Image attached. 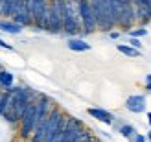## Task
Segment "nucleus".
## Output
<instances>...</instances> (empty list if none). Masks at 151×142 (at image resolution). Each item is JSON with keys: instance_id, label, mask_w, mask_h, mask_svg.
Here are the masks:
<instances>
[{"instance_id": "nucleus-18", "label": "nucleus", "mask_w": 151, "mask_h": 142, "mask_svg": "<svg viewBox=\"0 0 151 142\" xmlns=\"http://www.w3.org/2000/svg\"><path fill=\"white\" fill-rule=\"evenodd\" d=\"M129 142H147V137L144 135V133H137V135H134Z\"/></svg>"}, {"instance_id": "nucleus-5", "label": "nucleus", "mask_w": 151, "mask_h": 142, "mask_svg": "<svg viewBox=\"0 0 151 142\" xmlns=\"http://www.w3.org/2000/svg\"><path fill=\"white\" fill-rule=\"evenodd\" d=\"M85 131V124L76 116H66V124L63 129V135L59 137L57 142H74L81 133Z\"/></svg>"}, {"instance_id": "nucleus-9", "label": "nucleus", "mask_w": 151, "mask_h": 142, "mask_svg": "<svg viewBox=\"0 0 151 142\" xmlns=\"http://www.w3.org/2000/svg\"><path fill=\"white\" fill-rule=\"evenodd\" d=\"M66 48L76 54H83V52L92 50V44L85 41V37H66Z\"/></svg>"}, {"instance_id": "nucleus-15", "label": "nucleus", "mask_w": 151, "mask_h": 142, "mask_svg": "<svg viewBox=\"0 0 151 142\" xmlns=\"http://www.w3.org/2000/svg\"><path fill=\"white\" fill-rule=\"evenodd\" d=\"M9 102H11V91H9V89H7V91H2V92H0V118L4 116L7 105H9Z\"/></svg>"}, {"instance_id": "nucleus-22", "label": "nucleus", "mask_w": 151, "mask_h": 142, "mask_svg": "<svg viewBox=\"0 0 151 142\" xmlns=\"http://www.w3.org/2000/svg\"><path fill=\"white\" fill-rule=\"evenodd\" d=\"M90 142H103V140H101V138H100V137H96V135H94V137H92V138H90Z\"/></svg>"}, {"instance_id": "nucleus-23", "label": "nucleus", "mask_w": 151, "mask_h": 142, "mask_svg": "<svg viewBox=\"0 0 151 142\" xmlns=\"http://www.w3.org/2000/svg\"><path fill=\"white\" fill-rule=\"evenodd\" d=\"M118 2H122V4H133V0H118Z\"/></svg>"}, {"instance_id": "nucleus-13", "label": "nucleus", "mask_w": 151, "mask_h": 142, "mask_svg": "<svg viewBox=\"0 0 151 142\" xmlns=\"http://www.w3.org/2000/svg\"><path fill=\"white\" fill-rule=\"evenodd\" d=\"M116 131H118V133H120V135H122L124 138H127V140H131V138H133V137L138 133V131H137V128H134L133 124H127V122H124V124L120 125V128H118Z\"/></svg>"}, {"instance_id": "nucleus-7", "label": "nucleus", "mask_w": 151, "mask_h": 142, "mask_svg": "<svg viewBox=\"0 0 151 142\" xmlns=\"http://www.w3.org/2000/svg\"><path fill=\"white\" fill-rule=\"evenodd\" d=\"M17 24L24 26V28H32L33 22L29 17V9H28V0H17V6H15L13 17H11Z\"/></svg>"}, {"instance_id": "nucleus-28", "label": "nucleus", "mask_w": 151, "mask_h": 142, "mask_svg": "<svg viewBox=\"0 0 151 142\" xmlns=\"http://www.w3.org/2000/svg\"><path fill=\"white\" fill-rule=\"evenodd\" d=\"M0 19H2V17H0Z\"/></svg>"}, {"instance_id": "nucleus-10", "label": "nucleus", "mask_w": 151, "mask_h": 142, "mask_svg": "<svg viewBox=\"0 0 151 142\" xmlns=\"http://www.w3.org/2000/svg\"><path fill=\"white\" fill-rule=\"evenodd\" d=\"M0 32L9 33V35H20L24 32V26L17 24L13 19H0Z\"/></svg>"}, {"instance_id": "nucleus-25", "label": "nucleus", "mask_w": 151, "mask_h": 142, "mask_svg": "<svg viewBox=\"0 0 151 142\" xmlns=\"http://www.w3.org/2000/svg\"><path fill=\"white\" fill-rule=\"evenodd\" d=\"M66 2H70V4H78L79 0H66Z\"/></svg>"}, {"instance_id": "nucleus-24", "label": "nucleus", "mask_w": 151, "mask_h": 142, "mask_svg": "<svg viewBox=\"0 0 151 142\" xmlns=\"http://www.w3.org/2000/svg\"><path fill=\"white\" fill-rule=\"evenodd\" d=\"M146 137H147V142H151V131H147V133H146Z\"/></svg>"}, {"instance_id": "nucleus-12", "label": "nucleus", "mask_w": 151, "mask_h": 142, "mask_svg": "<svg viewBox=\"0 0 151 142\" xmlns=\"http://www.w3.org/2000/svg\"><path fill=\"white\" fill-rule=\"evenodd\" d=\"M116 50H118L122 56L131 57V59H137V57H140V56H142V52H140V50L133 48L131 44H127V43H120V44H116Z\"/></svg>"}, {"instance_id": "nucleus-8", "label": "nucleus", "mask_w": 151, "mask_h": 142, "mask_svg": "<svg viewBox=\"0 0 151 142\" xmlns=\"http://www.w3.org/2000/svg\"><path fill=\"white\" fill-rule=\"evenodd\" d=\"M87 115L90 118H94V120L105 124V125H111V128H112V124H114V120H116V115L111 113V111H107V109H103V107H88Z\"/></svg>"}, {"instance_id": "nucleus-3", "label": "nucleus", "mask_w": 151, "mask_h": 142, "mask_svg": "<svg viewBox=\"0 0 151 142\" xmlns=\"http://www.w3.org/2000/svg\"><path fill=\"white\" fill-rule=\"evenodd\" d=\"M78 13H79V19H81V37L94 35L98 32V22L94 17L92 6H90V0H79Z\"/></svg>"}, {"instance_id": "nucleus-6", "label": "nucleus", "mask_w": 151, "mask_h": 142, "mask_svg": "<svg viewBox=\"0 0 151 142\" xmlns=\"http://www.w3.org/2000/svg\"><path fill=\"white\" fill-rule=\"evenodd\" d=\"M124 107L133 115L147 113V98L146 94H129L124 102Z\"/></svg>"}, {"instance_id": "nucleus-19", "label": "nucleus", "mask_w": 151, "mask_h": 142, "mask_svg": "<svg viewBox=\"0 0 151 142\" xmlns=\"http://www.w3.org/2000/svg\"><path fill=\"white\" fill-rule=\"evenodd\" d=\"M144 89H146V92H151V74L144 76Z\"/></svg>"}, {"instance_id": "nucleus-1", "label": "nucleus", "mask_w": 151, "mask_h": 142, "mask_svg": "<svg viewBox=\"0 0 151 142\" xmlns=\"http://www.w3.org/2000/svg\"><path fill=\"white\" fill-rule=\"evenodd\" d=\"M63 35L81 37V19L78 13V4H70L66 0L63 6Z\"/></svg>"}, {"instance_id": "nucleus-26", "label": "nucleus", "mask_w": 151, "mask_h": 142, "mask_svg": "<svg viewBox=\"0 0 151 142\" xmlns=\"http://www.w3.org/2000/svg\"><path fill=\"white\" fill-rule=\"evenodd\" d=\"M2 91H4V89H2V87H0V92H2Z\"/></svg>"}, {"instance_id": "nucleus-11", "label": "nucleus", "mask_w": 151, "mask_h": 142, "mask_svg": "<svg viewBox=\"0 0 151 142\" xmlns=\"http://www.w3.org/2000/svg\"><path fill=\"white\" fill-rule=\"evenodd\" d=\"M15 85V74L9 70V68H0V87L7 91V89H11Z\"/></svg>"}, {"instance_id": "nucleus-17", "label": "nucleus", "mask_w": 151, "mask_h": 142, "mask_svg": "<svg viewBox=\"0 0 151 142\" xmlns=\"http://www.w3.org/2000/svg\"><path fill=\"white\" fill-rule=\"evenodd\" d=\"M0 48L2 50H6V52H15V46L13 44H9V43H6L2 37H0Z\"/></svg>"}, {"instance_id": "nucleus-2", "label": "nucleus", "mask_w": 151, "mask_h": 142, "mask_svg": "<svg viewBox=\"0 0 151 142\" xmlns=\"http://www.w3.org/2000/svg\"><path fill=\"white\" fill-rule=\"evenodd\" d=\"M63 6L65 0H50L44 32L50 35H63Z\"/></svg>"}, {"instance_id": "nucleus-14", "label": "nucleus", "mask_w": 151, "mask_h": 142, "mask_svg": "<svg viewBox=\"0 0 151 142\" xmlns=\"http://www.w3.org/2000/svg\"><path fill=\"white\" fill-rule=\"evenodd\" d=\"M147 35H149V30L142 24H137L134 28H131L129 32H127V37H137V39H144Z\"/></svg>"}, {"instance_id": "nucleus-16", "label": "nucleus", "mask_w": 151, "mask_h": 142, "mask_svg": "<svg viewBox=\"0 0 151 142\" xmlns=\"http://www.w3.org/2000/svg\"><path fill=\"white\" fill-rule=\"evenodd\" d=\"M127 44H131L133 48H137V50H144V44H142V39H137V37H127Z\"/></svg>"}, {"instance_id": "nucleus-27", "label": "nucleus", "mask_w": 151, "mask_h": 142, "mask_svg": "<svg viewBox=\"0 0 151 142\" xmlns=\"http://www.w3.org/2000/svg\"><path fill=\"white\" fill-rule=\"evenodd\" d=\"M0 4H2V0H0Z\"/></svg>"}, {"instance_id": "nucleus-21", "label": "nucleus", "mask_w": 151, "mask_h": 142, "mask_svg": "<svg viewBox=\"0 0 151 142\" xmlns=\"http://www.w3.org/2000/svg\"><path fill=\"white\" fill-rule=\"evenodd\" d=\"M146 116H147V124H149V128H151V111H147Z\"/></svg>"}, {"instance_id": "nucleus-4", "label": "nucleus", "mask_w": 151, "mask_h": 142, "mask_svg": "<svg viewBox=\"0 0 151 142\" xmlns=\"http://www.w3.org/2000/svg\"><path fill=\"white\" fill-rule=\"evenodd\" d=\"M48 7H50V0H28V9H29V17H32V22H33V26H32L33 32H44Z\"/></svg>"}, {"instance_id": "nucleus-20", "label": "nucleus", "mask_w": 151, "mask_h": 142, "mask_svg": "<svg viewBox=\"0 0 151 142\" xmlns=\"http://www.w3.org/2000/svg\"><path fill=\"white\" fill-rule=\"evenodd\" d=\"M107 35H109V39H112V41H116V39H120V35H122V33H120L118 30H112V32H109Z\"/></svg>"}]
</instances>
